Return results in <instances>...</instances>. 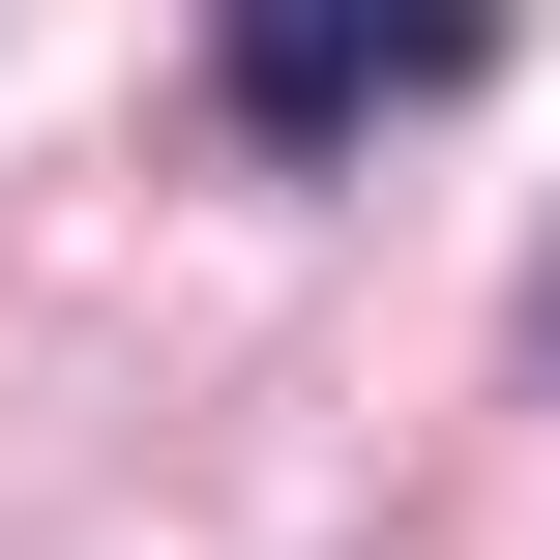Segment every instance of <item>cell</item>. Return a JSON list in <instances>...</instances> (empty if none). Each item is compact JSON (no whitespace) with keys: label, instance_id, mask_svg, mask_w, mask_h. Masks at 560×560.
I'll return each instance as SVG.
<instances>
[{"label":"cell","instance_id":"6da1fadb","mask_svg":"<svg viewBox=\"0 0 560 560\" xmlns=\"http://www.w3.org/2000/svg\"><path fill=\"white\" fill-rule=\"evenodd\" d=\"M472 59H502V0H207V89H236L266 148H354V118L472 89Z\"/></svg>","mask_w":560,"mask_h":560}]
</instances>
